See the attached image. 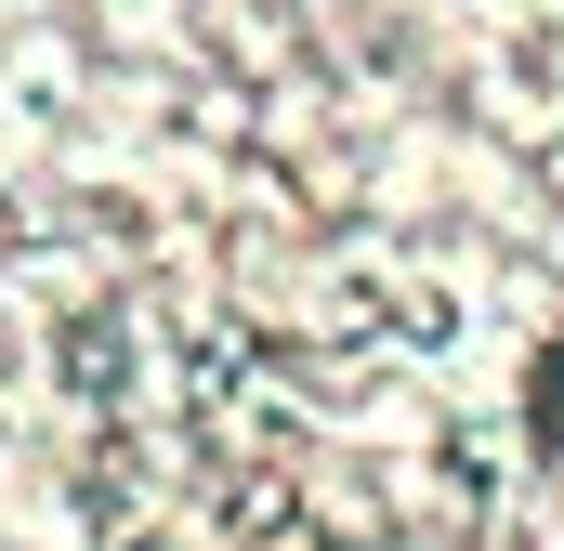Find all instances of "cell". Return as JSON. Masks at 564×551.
Masks as SVG:
<instances>
[{
    "label": "cell",
    "mask_w": 564,
    "mask_h": 551,
    "mask_svg": "<svg viewBox=\"0 0 564 551\" xmlns=\"http://www.w3.org/2000/svg\"><path fill=\"white\" fill-rule=\"evenodd\" d=\"M539 433H552V446H564V355H552V368H539Z\"/></svg>",
    "instance_id": "6da1fadb"
}]
</instances>
